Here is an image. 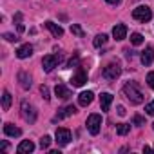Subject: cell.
<instances>
[{"mask_svg": "<svg viewBox=\"0 0 154 154\" xmlns=\"http://www.w3.org/2000/svg\"><path fill=\"white\" fill-rule=\"evenodd\" d=\"M123 94L127 96V100L132 103V105H140V103H143V93L138 89V85L136 84H125L123 85Z\"/></svg>", "mask_w": 154, "mask_h": 154, "instance_id": "1", "label": "cell"}, {"mask_svg": "<svg viewBox=\"0 0 154 154\" xmlns=\"http://www.w3.org/2000/svg\"><path fill=\"white\" fill-rule=\"evenodd\" d=\"M132 18L145 24V22H149V20L152 18V11H150V8H147V6H138V8L132 11Z\"/></svg>", "mask_w": 154, "mask_h": 154, "instance_id": "2", "label": "cell"}, {"mask_svg": "<svg viewBox=\"0 0 154 154\" xmlns=\"http://www.w3.org/2000/svg\"><path fill=\"white\" fill-rule=\"evenodd\" d=\"M87 129H89V132L93 136H96L100 132V129H102V116L100 114H91L87 118Z\"/></svg>", "mask_w": 154, "mask_h": 154, "instance_id": "3", "label": "cell"}, {"mask_svg": "<svg viewBox=\"0 0 154 154\" xmlns=\"http://www.w3.org/2000/svg\"><path fill=\"white\" fill-rule=\"evenodd\" d=\"M58 63H60V56L58 54H47V56L42 58V67H44L45 72H51Z\"/></svg>", "mask_w": 154, "mask_h": 154, "instance_id": "4", "label": "cell"}, {"mask_svg": "<svg viewBox=\"0 0 154 154\" xmlns=\"http://www.w3.org/2000/svg\"><path fill=\"white\" fill-rule=\"evenodd\" d=\"M54 138H56L54 141H56L60 147H65V145H69V141H71V131H69V129L60 127V129H56Z\"/></svg>", "mask_w": 154, "mask_h": 154, "instance_id": "5", "label": "cell"}, {"mask_svg": "<svg viewBox=\"0 0 154 154\" xmlns=\"http://www.w3.org/2000/svg\"><path fill=\"white\" fill-rule=\"evenodd\" d=\"M120 74H122V67L118 63H109L103 67V76L107 80H116Z\"/></svg>", "mask_w": 154, "mask_h": 154, "instance_id": "6", "label": "cell"}, {"mask_svg": "<svg viewBox=\"0 0 154 154\" xmlns=\"http://www.w3.org/2000/svg\"><path fill=\"white\" fill-rule=\"evenodd\" d=\"M22 114H24V118H26L29 123H35V120H36V111H35V107H33L31 103H27L26 100L22 102Z\"/></svg>", "mask_w": 154, "mask_h": 154, "instance_id": "7", "label": "cell"}, {"mask_svg": "<svg viewBox=\"0 0 154 154\" xmlns=\"http://www.w3.org/2000/svg\"><path fill=\"white\" fill-rule=\"evenodd\" d=\"M87 82V72L80 67L78 71H76L74 74H72V78H71V84H72V87H82L84 84Z\"/></svg>", "mask_w": 154, "mask_h": 154, "instance_id": "8", "label": "cell"}, {"mask_svg": "<svg viewBox=\"0 0 154 154\" xmlns=\"http://www.w3.org/2000/svg\"><path fill=\"white\" fill-rule=\"evenodd\" d=\"M112 36H114V40H125L127 38V27L123 24H116L112 27Z\"/></svg>", "mask_w": 154, "mask_h": 154, "instance_id": "9", "label": "cell"}, {"mask_svg": "<svg viewBox=\"0 0 154 154\" xmlns=\"http://www.w3.org/2000/svg\"><path fill=\"white\" fill-rule=\"evenodd\" d=\"M140 60H141V63H143V65H150V63H152V60H154V47H150V45H149V47L141 53Z\"/></svg>", "mask_w": 154, "mask_h": 154, "instance_id": "10", "label": "cell"}, {"mask_svg": "<svg viewBox=\"0 0 154 154\" xmlns=\"http://www.w3.org/2000/svg\"><path fill=\"white\" fill-rule=\"evenodd\" d=\"M31 54H33V45H31V44H24V45H20V47L17 49V56L22 58V60H24V58H29Z\"/></svg>", "mask_w": 154, "mask_h": 154, "instance_id": "11", "label": "cell"}, {"mask_svg": "<svg viewBox=\"0 0 154 154\" xmlns=\"http://www.w3.org/2000/svg\"><path fill=\"white\" fill-rule=\"evenodd\" d=\"M93 98H94V93H93V91H84V93L78 96V103H80L82 107H87V105L93 102Z\"/></svg>", "mask_w": 154, "mask_h": 154, "instance_id": "12", "label": "cell"}, {"mask_svg": "<svg viewBox=\"0 0 154 154\" xmlns=\"http://www.w3.org/2000/svg\"><path fill=\"white\" fill-rule=\"evenodd\" d=\"M111 103H112V94L102 93V94H100V107H102V111H109Z\"/></svg>", "mask_w": 154, "mask_h": 154, "instance_id": "13", "label": "cell"}, {"mask_svg": "<svg viewBox=\"0 0 154 154\" xmlns=\"http://www.w3.org/2000/svg\"><path fill=\"white\" fill-rule=\"evenodd\" d=\"M35 150V143L31 141V140H24L18 147H17V152H20V154H26V152H33Z\"/></svg>", "mask_w": 154, "mask_h": 154, "instance_id": "14", "label": "cell"}, {"mask_svg": "<svg viewBox=\"0 0 154 154\" xmlns=\"http://www.w3.org/2000/svg\"><path fill=\"white\" fill-rule=\"evenodd\" d=\"M45 27H47V29H49V31L53 33V36H56V38H60V36L63 35V29H62V27H60L58 24L51 22V20H47V22H45Z\"/></svg>", "mask_w": 154, "mask_h": 154, "instance_id": "15", "label": "cell"}, {"mask_svg": "<svg viewBox=\"0 0 154 154\" xmlns=\"http://www.w3.org/2000/svg\"><path fill=\"white\" fill-rule=\"evenodd\" d=\"M54 94L58 96V98H62V100H67L69 96H71V91L65 87V85H62V84H58L56 87H54Z\"/></svg>", "mask_w": 154, "mask_h": 154, "instance_id": "16", "label": "cell"}, {"mask_svg": "<svg viewBox=\"0 0 154 154\" xmlns=\"http://www.w3.org/2000/svg\"><path fill=\"white\" fill-rule=\"evenodd\" d=\"M4 134H6V136H11V138H15V136H20V134H22V131H20L18 127H15L13 123H6V125H4Z\"/></svg>", "mask_w": 154, "mask_h": 154, "instance_id": "17", "label": "cell"}, {"mask_svg": "<svg viewBox=\"0 0 154 154\" xmlns=\"http://www.w3.org/2000/svg\"><path fill=\"white\" fill-rule=\"evenodd\" d=\"M76 112V107L74 105H67V107H63L58 114H56V120H63V118H67V116H72Z\"/></svg>", "mask_w": 154, "mask_h": 154, "instance_id": "18", "label": "cell"}, {"mask_svg": "<svg viewBox=\"0 0 154 154\" xmlns=\"http://www.w3.org/2000/svg\"><path fill=\"white\" fill-rule=\"evenodd\" d=\"M18 80H20V85L24 89H29L31 87V76H27V72H18Z\"/></svg>", "mask_w": 154, "mask_h": 154, "instance_id": "19", "label": "cell"}, {"mask_svg": "<svg viewBox=\"0 0 154 154\" xmlns=\"http://www.w3.org/2000/svg\"><path fill=\"white\" fill-rule=\"evenodd\" d=\"M11 93L9 91H4L2 93V109L4 111H9V107H11Z\"/></svg>", "mask_w": 154, "mask_h": 154, "instance_id": "20", "label": "cell"}, {"mask_svg": "<svg viewBox=\"0 0 154 154\" xmlns=\"http://www.w3.org/2000/svg\"><path fill=\"white\" fill-rule=\"evenodd\" d=\"M131 44H132V45L143 44V35H141V33H132V35H131Z\"/></svg>", "mask_w": 154, "mask_h": 154, "instance_id": "21", "label": "cell"}, {"mask_svg": "<svg viewBox=\"0 0 154 154\" xmlns=\"http://www.w3.org/2000/svg\"><path fill=\"white\" fill-rule=\"evenodd\" d=\"M93 44H94V47H102V45H105V44H107V35H103V33L98 35V36L94 38Z\"/></svg>", "mask_w": 154, "mask_h": 154, "instance_id": "22", "label": "cell"}, {"mask_svg": "<svg viewBox=\"0 0 154 154\" xmlns=\"http://www.w3.org/2000/svg\"><path fill=\"white\" fill-rule=\"evenodd\" d=\"M129 131H131V125H129V123H120V125L116 127V132H118L120 136H125V134H129Z\"/></svg>", "mask_w": 154, "mask_h": 154, "instance_id": "23", "label": "cell"}, {"mask_svg": "<svg viewBox=\"0 0 154 154\" xmlns=\"http://www.w3.org/2000/svg\"><path fill=\"white\" fill-rule=\"evenodd\" d=\"M49 145H51V136H47V134L42 136L40 138V147L42 149H49Z\"/></svg>", "mask_w": 154, "mask_h": 154, "instance_id": "24", "label": "cell"}, {"mask_svg": "<svg viewBox=\"0 0 154 154\" xmlns=\"http://www.w3.org/2000/svg\"><path fill=\"white\" fill-rule=\"evenodd\" d=\"M71 33H74L76 36H80V38L84 36V31H82V27H80L78 24H72V26H71Z\"/></svg>", "mask_w": 154, "mask_h": 154, "instance_id": "25", "label": "cell"}, {"mask_svg": "<svg viewBox=\"0 0 154 154\" xmlns=\"http://www.w3.org/2000/svg\"><path fill=\"white\" fill-rule=\"evenodd\" d=\"M40 93H42L44 100H49V98H51V96H49V87H47V85H40Z\"/></svg>", "mask_w": 154, "mask_h": 154, "instance_id": "26", "label": "cell"}, {"mask_svg": "<svg viewBox=\"0 0 154 154\" xmlns=\"http://www.w3.org/2000/svg\"><path fill=\"white\" fill-rule=\"evenodd\" d=\"M145 111H147V114H149V116H154V100H152L150 103H147Z\"/></svg>", "mask_w": 154, "mask_h": 154, "instance_id": "27", "label": "cell"}, {"mask_svg": "<svg viewBox=\"0 0 154 154\" xmlns=\"http://www.w3.org/2000/svg\"><path fill=\"white\" fill-rule=\"evenodd\" d=\"M134 125H138V127H141V125H145V120L141 118V116H134Z\"/></svg>", "mask_w": 154, "mask_h": 154, "instance_id": "28", "label": "cell"}, {"mask_svg": "<svg viewBox=\"0 0 154 154\" xmlns=\"http://www.w3.org/2000/svg\"><path fill=\"white\" fill-rule=\"evenodd\" d=\"M147 84L154 89V72H149V74H147Z\"/></svg>", "mask_w": 154, "mask_h": 154, "instance_id": "29", "label": "cell"}, {"mask_svg": "<svg viewBox=\"0 0 154 154\" xmlns=\"http://www.w3.org/2000/svg\"><path fill=\"white\" fill-rule=\"evenodd\" d=\"M4 38H6L8 42H15V40H17V36L11 35V33H4Z\"/></svg>", "mask_w": 154, "mask_h": 154, "instance_id": "30", "label": "cell"}, {"mask_svg": "<svg viewBox=\"0 0 154 154\" xmlns=\"http://www.w3.org/2000/svg\"><path fill=\"white\" fill-rule=\"evenodd\" d=\"M72 65H78V56H74V58H71V60H69L67 67H72Z\"/></svg>", "mask_w": 154, "mask_h": 154, "instance_id": "31", "label": "cell"}, {"mask_svg": "<svg viewBox=\"0 0 154 154\" xmlns=\"http://www.w3.org/2000/svg\"><path fill=\"white\" fill-rule=\"evenodd\" d=\"M118 114L120 116H125V107L123 105H118Z\"/></svg>", "mask_w": 154, "mask_h": 154, "instance_id": "32", "label": "cell"}, {"mask_svg": "<svg viewBox=\"0 0 154 154\" xmlns=\"http://www.w3.org/2000/svg\"><path fill=\"white\" fill-rule=\"evenodd\" d=\"M105 2H109V4H112V6H116V4H120L122 0H105Z\"/></svg>", "mask_w": 154, "mask_h": 154, "instance_id": "33", "label": "cell"}, {"mask_svg": "<svg viewBox=\"0 0 154 154\" xmlns=\"http://www.w3.org/2000/svg\"><path fill=\"white\" fill-rule=\"evenodd\" d=\"M154 149H150V147H143V152H152Z\"/></svg>", "mask_w": 154, "mask_h": 154, "instance_id": "34", "label": "cell"}, {"mask_svg": "<svg viewBox=\"0 0 154 154\" xmlns=\"http://www.w3.org/2000/svg\"><path fill=\"white\" fill-rule=\"evenodd\" d=\"M152 129H154V123H152Z\"/></svg>", "mask_w": 154, "mask_h": 154, "instance_id": "35", "label": "cell"}]
</instances>
